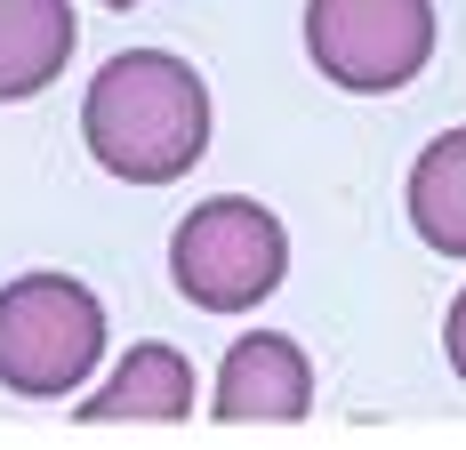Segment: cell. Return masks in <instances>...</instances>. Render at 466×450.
Instances as JSON below:
<instances>
[{
	"label": "cell",
	"instance_id": "1",
	"mask_svg": "<svg viewBox=\"0 0 466 450\" xmlns=\"http://www.w3.org/2000/svg\"><path fill=\"white\" fill-rule=\"evenodd\" d=\"M81 137L121 185H169L209 153V89L169 48H121L81 97Z\"/></svg>",
	"mask_w": 466,
	"mask_h": 450
},
{
	"label": "cell",
	"instance_id": "2",
	"mask_svg": "<svg viewBox=\"0 0 466 450\" xmlns=\"http://www.w3.org/2000/svg\"><path fill=\"white\" fill-rule=\"evenodd\" d=\"M281 273H289V233L249 193L193 201L177 218V233H169V281L201 314H249V306H266L281 290Z\"/></svg>",
	"mask_w": 466,
	"mask_h": 450
},
{
	"label": "cell",
	"instance_id": "3",
	"mask_svg": "<svg viewBox=\"0 0 466 450\" xmlns=\"http://www.w3.org/2000/svg\"><path fill=\"white\" fill-rule=\"evenodd\" d=\"M105 362V306L73 273H25L0 290V386L25 403L73 394Z\"/></svg>",
	"mask_w": 466,
	"mask_h": 450
},
{
	"label": "cell",
	"instance_id": "4",
	"mask_svg": "<svg viewBox=\"0 0 466 450\" xmlns=\"http://www.w3.org/2000/svg\"><path fill=\"white\" fill-rule=\"evenodd\" d=\"M306 56L346 97H394L434 65V0H306Z\"/></svg>",
	"mask_w": 466,
	"mask_h": 450
},
{
	"label": "cell",
	"instance_id": "5",
	"mask_svg": "<svg viewBox=\"0 0 466 450\" xmlns=\"http://www.w3.org/2000/svg\"><path fill=\"white\" fill-rule=\"evenodd\" d=\"M306 410H314V362H306L298 338L258 330V338L226 346L218 394H209V418L218 426H298Z\"/></svg>",
	"mask_w": 466,
	"mask_h": 450
},
{
	"label": "cell",
	"instance_id": "6",
	"mask_svg": "<svg viewBox=\"0 0 466 450\" xmlns=\"http://www.w3.org/2000/svg\"><path fill=\"white\" fill-rule=\"evenodd\" d=\"M81 426H186L193 418V362L169 338H145L121 354V370L73 410Z\"/></svg>",
	"mask_w": 466,
	"mask_h": 450
},
{
	"label": "cell",
	"instance_id": "7",
	"mask_svg": "<svg viewBox=\"0 0 466 450\" xmlns=\"http://www.w3.org/2000/svg\"><path fill=\"white\" fill-rule=\"evenodd\" d=\"M73 0H0V105H25L73 65Z\"/></svg>",
	"mask_w": 466,
	"mask_h": 450
},
{
	"label": "cell",
	"instance_id": "8",
	"mask_svg": "<svg viewBox=\"0 0 466 450\" xmlns=\"http://www.w3.org/2000/svg\"><path fill=\"white\" fill-rule=\"evenodd\" d=\"M410 225L426 250L466 258V129H442L410 169Z\"/></svg>",
	"mask_w": 466,
	"mask_h": 450
},
{
	"label": "cell",
	"instance_id": "9",
	"mask_svg": "<svg viewBox=\"0 0 466 450\" xmlns=\"http://www.w3.org/2000/svg\"><path fill=\"white\" fill-rule=\"evenodd\" d=\"M442 354H451V370H459V386H466V290L451 298V314H442Z\"/></svg>",
	"mask_w": 466,
	"mask_h": 450
},
{
	"label": "cell",
	"instance_id": "10",
	"mask_svg": "<svg viewBox=\"0 0 466 450\" xmlns=\"http://www.w3.org/2000/svg\"><path fill=\"white\" fill-rule=\"evenodd\" d=\"M105 8H137V0H105Z\"/></svg>",
	"mask_w": 466,
	"mask_h": 450
}]
</instances>
